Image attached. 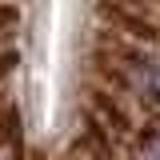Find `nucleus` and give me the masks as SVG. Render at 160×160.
Wrapping results in <instances>:
<instances>
[{"label":"nucleus","instance_id":"nucleus-4","mask_svg":"<svg viewBox=\"0 0 160 160\" xmlns=\"http://www.w3.org/2000/svg\"><path fill=\"white\" fill-rule=\"evenodd\" d=\"M16 20H20V12L12 8V4H0V32H12Z\"/></svg>","mask_w":160,"mask_h":160},{"label":"nucleus","instance_id":"nucleus-3","mask_svg":"<svg viewBox=\"0 0 160 160\" xmlns=\"http://www.w3.org/2000/svg\"><path fill=\"white\" fill-rule=\"evenodd\" d=\"M0 136H4V144H12V148L20 144V120H16V108H12V104H8L4 116H0Z\"/></svg>","mask_w":160,"mask_h":160},{"label":"nucleus","instance_id":"nucleus-2","mask_svg":"<svg viewBox=\"0 0 160 160\" xmlns=\"http://www.w3.org/2000/svg\"><path fill=\"white\" fill-rule=\"evenodd\" d=\"M88 108L96 112V120L104 124V128H112V132H132V116H128V108H124L108 88H88Z\"/></svg>","mask_w":160,"mask_h":160},{"label":"nucleus","instance_id":"nucleus-1","mask_svg":"<svg viewBox=\"0 0 160 160\" xmlns=\"http://www.w3.org/2000/svg\"><path fill=\"white\" fill-rule=\"evenodd\" d=\"M100 16L108 20L116 32H124V36H132V40H144V44H156L160 40L156 20H148L144 12H136L132 0H108V4H100Z\"/></svg>","mask_w":160,"mask_h":160},{"label":"nucleus","instance_id":"nucleus-5","mask_svg":"<svg viewBox=\"0 0 160 160\" xmlns=\"http://www.w3.org/2000/svg\"><path fill=\"white\" fill-rule=\"evenodd\" d=\"M12 68H16V52H0V80L8 76Z\"/></svg>","mask_w":160,"mask_h":160},{"label":"nucleus","instance_id":"nucleus-6","mask_svg":"<svg viewBox=\"0 0 160 160\" xmlns=\"http://www.w3.org/2000/svg\"><path fill=\"white\" fill-rule=\"evenodd\" d=\"M132 4H136V0H132ZM140 4H144V0H140Z\"/></svg>","mask_w":160,"mask_h":160}]
</instances>
